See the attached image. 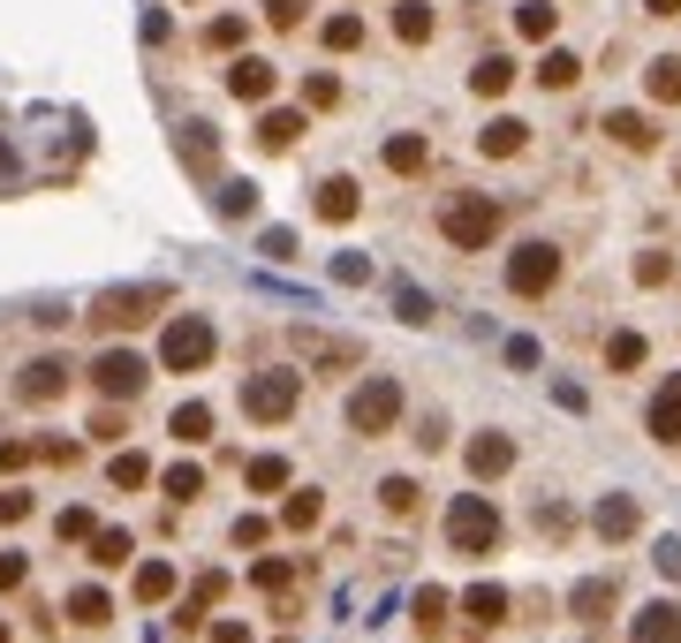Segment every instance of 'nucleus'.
Segmentation results:
<instances>
[{"label": "nucleus", "mask_w": 681, "mask_h": 643, "mask_svg": "<svg viewBox=\"0 0 681 643\" xmlns=\"http://www.w3.org/2000/svg\"><path fill=\"white\" fill-rule=\"evenodd\" d=\"M303 356H311L318 371H340V364H364V348H356V341H334V334H303Z\"/></svg>", "instance_id": "c85d7f7f"}, {"label": "nucleus", "mask_w": 681, "mask_h": 643, "mask_svg": "<svg viewBox=\"0 0 681 643\" xmlns=\"http://www.w3.org/2000/svg\"><path fill=\"white\" fill-rule=\"evenodd\" d=\"M31 455H39V447H31V439H0V470H23V462H31Z\"/></svg>", "instance_id": "603ef678"}, {"label": "nucleus", "mask_w": 681, "mask_h": 643, "mask_svg": "<svg viewBox=\"0 0 681 643\" xmlns=\"http://www.w3.org/2000/svg\"><path fill=\"white\" fill-rule=\"evenodd\" d=\"M643 99L651 106H681V53H651L643 61Z\"/></svg>", "instance_id": "5701e85b"}, {"label": "nucleus", "mask_w": 681, "mask_h": 643, "mask_svg": "<svg viewBox=\"0 0 681 643\" xmlns=\"http://www.w3.org/2000/svg\"><path fill=\"white\" fill-rule=\"evenodd\" d=\"M334 280H348V288H364V280H372V265H364V257H334Z\"/></svg>", "instance_id": "5fc2aeb1"}, {"label": "nucleus", "mask_w": 681, "mask_h": 643, "mask_svg": "<svg viewBox=\"0 0 681 643\" xmlns=\"http://www.w3.org/2000/svg\"><path fill=\"white\" fill-rule=\"evenodd\" d=\"M16 394H23L31 409L61 401V394H69V356H31V364H23V379H16Z\"/></svg>", "instance_id": "4468645a"}, {"label": "nucleus", "mask_w": 681, "mask_h": 643, "mask_svg": "<svg viewBox=\"0 0 681 643\" xmlns=\"http://www.w3.org/2000/svg\"><path fill=\"white\" fill-rule=\"evenodd\" d=\"M530 76H538V91H576L583 76H591V69H583V53H568V45H546Z\"/></svg>", "instance_id": "4be33fe9"}, {"label": "nucleus", "mask_w": 681, "mask_h": 643, "mask_svg": "<svg viewBox=\"0 0 681 643\" xmlns=\"http://www.w3.org/2000/svg\"><path fill=\"white\" fill-rule=\"evenodd\" d=\"M318 45H326V53H356V45H364V16H356V8L326 16V23H318Z\"/></svg>", "instance_id": "cd10ccee"}, {"label": "nucleus", "mask_w": 681, "mask_h": 643, "mask_svg": "<svg viewBox=\"0 0 681 643\" xmlns=\"http://www.w3.org/2000/svg\"><path fill=\"white\" fill-rule=\"evenodd\" d=\"M227 91H235L243 106H265V99L281 91V69H273V61H257V53H235V61H227Z\"/></svg>", "instance_id": "ddd939ff"}, {"label": "nucleus", "mask_w": 681, "mask_h": 643, "mask_svg": "<svg viewBox=\"0 0 681 643\" xmlns=\"http://www.w3.org/2000/svg\"><path fill=\"white\" fill-rule=\"evenodd\" d=\"M674 280V251H637V288H667Z\"/></svg>", "instance_id": "a19ab883"}, {"label": "nucleus", "mask_w": 681, "mask_h": 643, "mask_svg": "<svg viewBox=\"0 0 681 643\" xmlns=\"http://www.w3.org/2000/svg\"><path fill=\"white\" fill-rule=\"evenodd\" d=\"M213 205H220L227 220H251V213H257V190H251V182H220Z\"/></svg>", "instance_id": "c9c22d12"}, {"label": "nucleus", "mask_w": 681, "mask_h": 643, "mask_svg": "<svg viewBox=\"0 0 681 643\" xmlns=\"http://www.w3.org/2000/svg\"><path fill=\"white\" fill-rule=\"evenodd\" d=\"M167 310V288L160 280H136V288H106V296L91 303V326L99 334H129V326H144V318H160Z\"/></svg>", "instance_id": "20e7f679"}, {"label": "nucleus", "mask_w": 681, "mask_h": 643, "mask_svg": "<svg viewBox=\"0 0 681 643\" xmlns=\"http://www.w3.org/2000/svg\"><path fill=\"white\" fill-rule=\"evenodd\" d=\"M394 303H402V318H409V326H431V303H425V288H394Z\"/></svg>", "instance_id": "09e8293b"}, {"label": "nucleus", "mask_w": 681, "mask_h": 643, "mask_svg": "<svg viewBox=\"0 0 681 643\" xmlns=\"http://www.w3.org/2000/svg\"><path fill=\"white\" fill-rule=\"evenodd\" d=\"M174 144H182V160H190L197 174H213V129H205V122H182Z\"/></svg>", "instance_id": "72a5a7b5"}, {"label": "nucleus", "mask_w": 681, "mask_h": 643, "mask_svg": "<svg viewBox=\"0 0 681 643\" xmlns=\"http://www.w3.org/2000/svg\"><path fill=\"white\" fill-rule=\"evenodd\" d=\"M500 530H508V522H500V508H492L485 492H463V500L447 508V545L463 560H492L500 553Z\"/></svg>", "instance_id": "f03ea898"}, {"label": "nucleus", "mask_w": 681, "mask_h": 643, "mask_svg": "<svg viewBox=\"0 0 681 643\" xmlns=\"http://www.w3.org/2000/svg\"><path fill=\"white\" fill-rule=\"evenodd\" d=\"M53 530H61L69 545H91V538H99V522H91V508H61V522H53Z\"/></svg>", "instance_id": "c03bdc74"}, {"label": "nucleus", "mask_w": 681, "mask_h": 643, "mask_svg": "<svg viewBox=\"0 0 681 643\" xmlns=\"http://www.w3.org/2000/svg\"><path fill=\"white\" fill-rule=\"evenodd\" d=\"M31 514V492H0V522H23Z\"/></svg>", "instance_id": "052dcab7"}, {"label": "nucleus", "mask_w": 681, "mask_h": 643, "mask_svg": "<svg viewBox=\"0 0 681 643\" xmlns=\"http://www.w3.org/2000/svg\"><path fill=\"white\" fill-rule=\"evenodd\" d=\"M629 643H681V599H643L629 613Z\"/></svg>", "instance_id": "2eb2a0df"}, {"label": "nucleus", "mask_w": 681, "mask_h": 643, "mask_svg": "<svg viewBox=\"0 0 681 643\" xmlns=\"http://www.w3.org/2000/svg\"><path fill=\"white\" fill-rule=\"evenodd\" d=\"M106 613H114V599H106V591H99V583H84V591H77V599H69V621H84V629H99V621H106Z\"/></svg>", "instance_id": "f704fd0d"}, {"label": "nucleus", "mask_w": 681, "mask_h": 643, "mask_svg": "<svg viewBox=\"0 0 681 643\" xmlns=\"http://www.w3.org/2000/svg\"><path fill=\"white\" fill-rule=\"evenodd\" d=\"M651 560H659V575H667V583H681V538H667Z\"/></svg>", "instance_id": "864d4df0"}, {"label": "nucleus", "mask_w": 681, "mask_h": 643, "mask_svg": "<svg viewBox=\"0 0 681 643\" xmlns=\"http://www.w3.org/2000/svg\"><path fill=\"white\" fill-rule=\"evenodd\" d=\"M243 39H251V23H243V16H213V23H205V45H213V53H235Z\"/></svg>", "instance_id": "ea45409f"}, {"label": "nucleus", "mask_w": 681, "mask_h": 643, "mask_svg": "<svg viewBox=\"0 0 681 643\" xmlns=\"http://www.w3.org/2000/svg\"><path fill=\"white\" fill-rule=\"evenodd\" d=\"M402 409H409V401H402V379H364L348 394V431H356V439H386V431L402 425Z\"/></svg>", "instance_id": "39448f33"}, {"label": "nucleus", "mask_w": 681, "mask_h": 643, "mask_svg": "<svg viewBox=\"0 0 681 643\" xmlns=\"http://www.w3.org/2000/svg\"><path fill=\"white\" fill-rule=\"evenodd\" d=\"M643 356H651V341H643L637 326H621V334H606V371H621V379H637Z\"/></svg>", "instance_id": "bb28decb"}, {"label": "nucleus", "mask_w": 681, "mask_h": 643, "mask_svg": "<svg viewBox=\"0 0 681 643\" xmlns=\"http://www.w3.org/2000/svg\"><path fill=\"white\" fill-rule=\"evenodd\" d=\"M257 251H265V257H281V265H288V257H296V235H288V227H265V243H257Z\"/></svg>", "instance_id": "8fccbe9b"}, {"label": "nucleus", "mask_w": 681, "mask_h": 643, "mask_svg": "<svg viewBox=\"0 0 681 643\" xmlns=\"http://www.w3.org/2000/svg\"><path fill=\"white\" fill-rule=\"evenodd\" d=\"M463 621L469 629H500V621H508V591H500V583H469L463 591Z\"/></svg>", "instance_id": "393cba45"}, {"label": "nucleus", "mask_w": 681, "mask_h": 643, "mask_svg": "<svg viewBox=\"0 0 681 643\" xmlns=\"http://www.w3.org/2000/svg\"><path fill=\"white\" fill-rule=\"evenodd\" d=\"M303 129H311V106H265L257 114V152H296Z\"/></svg>", "instance_id": "f3484780"}, {"label": "nucleus", "mask_w": 681, "mask_h": 643, "mask_svg": "<svg viewBox=\"0 0 681 643\" xmlns=\"http://www.w3.org/2000/svg\"><path fill=\"white\" fill-rule=\"evenodd\" d=\"M613 605H621V575H591V583H576V591H568V613H576L583 629L613 621Z\"/></svg>", "instance_id": "6ab92c4d"}, {"label": "nucleus", "mask_w": 681, "mask_h": 643, "mask_svg": "<svg viewBox=\"0 0 681 643\" xmlns=\"http://www.w3.org/2000/svg\"><path fill=\"white\" fill-rule=\"evenodd\" d=\"M213 356H220L213 318H197V310L167 318V334H160V371H205Z\"/></svg>", "instance_id": "7ed1b4c3"}, {"label": "nucleus", "mask_w": 681, "mask_h": 643, "mask_svg": "<svg viewBox=\"0 0 681 643\" xmlns=\"http://www.w3.org/2000/svg\"><path fill=\"white\" fill-rule=\"evenodd\" d=\"M560 288V243H546V235H530L522 251H508V296H553Z\"/></svg>", "instance_id": "0eeeda50"}, {"label": "nucleus", "mask_w": 681, "mask_h": 643, "mask_svg": "<svg viewBox=\"0 0 681 643\" xmlns=\"http://www.w3.org/2000/svg\"><path fill=\"white\" fill-rule=\"evenodd\" d=\"M0 643H8V629H0Z\"/></svg>", "instance_id": "338daca9"}, {"label": "nucleus", "mask_w": 681, "mask_h": 643, "mask_svg": "<svg viewBox=\"0 0 681 643\" xmlns=\"http://www.w3.org/2000/svg\"><path fill=\"white\" fill-rule=\"evenodd\" d=\"M213 643H251V629H243V621H220V629H213Z\"/></svg>", "instance_id": "0e129e2a"}, {"label": "nucleus", "mask_w": 681, "mask_h": 643, "mask_svg": "<svg viewBox=\"0 0 681 643\" xmlns=\"http://www.w3.org/2000/svg\"><path fill=\"white\" fill-rule=\"evenodd\" d=\"M235 545H265V514H243V522H235Z\"/></svg>", "instance_id": "bf43d9fd"}, {"label": "nucleus", "mask_w": 681, "mask_h": 643, "mask_svg": "<svg viewBox=\"0 0 681 643\" xmlns=\"http://www.w3.org/2000/svg\"><path fill=\"white\" fill-rule=\"evenodd\" d=\"M144 379H152V364H144L136 348H106V356L91 364V386H99L106 401H129V394H136Z\"/></svg>", "instance_id": "1a4fd4ad"}, {"label": "nucleus", "mask_w": 681, "mask_h": 643, "mask_svg": "<svg viewBox=\"0 0 681 643\" xmlns=\"http://www.w3.org/2000/svg\"><path fill=\"white\" fill-rule=\"evenodd\" d=\"M167 431L182 439V447H205V439H213V409H205V401H182V409L167 417Z\"/></svg>", "instance_id": "c756f323"}, {"label": "nucleus", "mask_w": 681, "mask_h": 643, "mask_svg": "<svg viewBox=\"0 0 681 643\" xmlns=\"http://www.w3.org/2000/svg\"><path fill=\"white\" fill-rule=\"evenodd\" d=\"M500 227H508V213H500V197H485V190H463V197H447L439 205V235L455 243V251H492L500 243Z\"/></svg>", "instance_id": "f257e3e1"}, {"label": "nucleus", "mask_w": 681, "mask_h": 643, "mask_svg": "<svg viewBox=\"0 0 681 643\" xmlns=\"http://www.w3.org/2000/svg\"><path fill=\"white\" fill-rule=\"evenodd\" d=\"M296 401H303L296 371H251V379H243V417H251V425H288Z\"/></svg>", "instance_id": "423d86ee"}, {"label": "nucleus", "mask_w": 681, "mask_h": 643, "mask_svg": "<svg viewBox=\"0 0 681 643\" xmlns=\"http://www.w3.org/2000/svg\"><path fill=\"white\" fill-rule=\"evenodd\" d=\"M318 514H326V500H318V492H288V508H281V522H288V530H311Z\"/></svg>", "instance_id": "37998d69"}, {"label": "nucleus", "mask_w": 681, "mask_h": 643, "mask_svg": "<svg viewBox=\"0 0 681 643\" xmlns=\"http://www.w3.org/2000/svg\"><path fill=\"white\" fill-rule=\"evenodd\" d=\"M515 84H522V61H515V53H477V69H469V99L500 106Z\"/></svg>", "instance_id": "9b49d317"}, {"label": "nucleus", "mask_w": 681, "mask_h": 643, "mask_svg": "<svg viewBox=\"0 0 681 643\" xmlns=\"http://www.w3.org/2000/svg\"><path fill=\"white\" fill-rule=\"evenodd\" d=\"M417 447H425V455H431V447H447V417H425V425H417Z\"/></svg>", "instance_id": "4d7b16f0"}, {"label": "nucleus", "mask_w": 681, "mask_h": 643, "mask_svg": "<svg viewBox=\"0 0 681 643\" xmlns=\"http://www.w3.org/2000/svg\"><path fill=\"white\" fill-rule=\"evenodd\" d=\"M591 530L606 538V545H629V538L643 530V508H637V492H606V500L591 508Z\"/></svg>", "instance_id": "f8f14e48"}, {"label": "nucleus", "mask_w": 681, "mask_h": 643, "mask_svg": "<svg viewBox=\"0 0 681 643\" xmlns=\"http://www.w3.org/2000/svg\"><path fill=\"white\" fill-rule=\"evenodd\" d=\"M257 591H288V560H257Z\"/></svg>", "instance_id": "3c124183"}, {"label": "nucleus", "mask_w": 681, "mask_h": 643, "mask_svg": "<svg viewBox=\"0 0 681 643\" xmlns=\"http://www.w3.org/2000/svg\"><path fill=\"white\" fill-rule=\"evenodd\" d=\"M265 23L273 31H303V0H265Z\"/></svg>", "instance_id": "de8ad7c7"}, {"label": "nucleus", "mask_w": 681, "mask_h": 643, "mask_svg": "<svg viewBox=\"0 0 681 643\" xmlns=\"http://www.w3.org/2000/svg\"><path fill=\"white\" fill-rule=\"evenodd\" d=\"M477 152H485V160H522V152H530V122H522V114H485Z\"/></svg>", "instance_id": "a211bd4d"}, {"label": "nucleus", "mask_w": 681, "mask_h": 643, "mask_svg": "<svg viewBox=\"0 0 681 643\" xmlns=\"http://www.w3.org/2000/svg\"><path fill=\"white\" fill-rule=\"evenodd\" d=\"M643 16H651V23H674V16H681V0H643Z\"/></svg>", "instance_id": "e2e57ef3"}, {"label": "nucleus", "mask_w": 681, "mask_h": 643, "mask_svg": "<svg viewBox=\"0 0 681 643\" xmlns=\"http://www.w3.org/2000/svg\"><path fill=\"white\" fill-rule=\"evenodd\" d=\"M23 575H31V568H23V553H0V591H16Z\"/></svg>", "instance_id": "13d9d810"}, {"label": "nucleus", "mask_w": 681, "mask_h": 643, "mask_svg": "<svg viewBox=\"0 0 681 643\" xmlns=\"http://www.w3.org/2000/svg\"><path fill=\"white\" fill-rule=\"evenodd\" d=\"M136 599L144 605L174 599V560H144V568H136Z\"/></svg>", "instance_id": "473e14b6"}, {"label": "nucleus", "mask_w": 681, "mask_h": 643, "mask_svg": "<svg viewBox=\"0 0 681 643\" xmlns=\"http://www.w3.org/2000/svg\"><path fill=\"white\" fill-rule=\"evenodd\" d=\"M144 477H152V462H144V455H114V492H136Z\"/></svg>", "instance_id": "49530a36"}, {"label": "nucleus", "mask_w": 681, "mask_h": 643, "mask_svg": "<svg viewBox=\"0 0 681 643\" xmlns=\"http://www.w3.org/2000/svg\"><path fill=\"white\" fill-rule=\"evenodd\" d=\"M394 174H425L431 167V136L425 129H402V136H386V152H379Z\"/></svg>", "instance_id": "b1692460"}, {"label": "nucleus", "mask_w": 681, "mask_h": 643, "mask_svg": "<svg viewBox=\"0 0 681 643\" xmlns=\"http://www.w3.org/2000/svg\"><path fill=\"white\" fill-rule=\"evenodd\" d=\"M508 31H515V45H553L560 39V8L553 0H522V8H508Z\"/></svg>", "instance_id": "aec40b11"}, {"label": "nucleus", "mask_w": 681, "mask_h": 643, "mask_svg": "<svg viewBox=\"0 0 681 643\" xmlns=\"http://www.w3.org/2000/svg\"><path fill=\"white\" fill-rule=\"evenodd\" d=\"M463 462H469L477 484H500V477L522 462V447H515V431H477V439L463 447Z\"/></svg>", "instance_id": "6e6552de"}, {"label": "nucleus", "mask_w": 681, "mask_h": 643, "mask_svg": "<svg viewBox=\"0 0 681 643\" xmlns=\"http://www.w3.org/2000/svg\"><path fill=\"white\" fill-rule=\"evenodd\" d=\"M379 508L409 522V514L425 508V484H417V477H379Z\"/></svg>", "instance_id": "7c9ffc66"}, {"label": "nucleus", "mask_w": 681, "mask_h": 643, "mask_svg": "<svg viewBox=\"0 0 681 643\" xmlns=\"http://www.w3.org/2000/svg\"><path fill=\"white\" fill-rule=\"evenodd\" d=\"M160 484H167V500H182V508H190V500L205 492V470H197V462H174V470L160 477Z\"/></svg>", "instance_id": "4c0bfd02"}, {"label": "nucleus", "mask_w": 681, "mask_h": 643, "mask_svg": "<svg viewBox=\"0 0 681 643\" xmlns=\"http://www.w3.org/2000/svg\"><path fill=\"white\" fill-rule=\"evenodd\" d=\"M122 431H129V425L114 417V409H99V417H91V439H122Z\"/></svg>", "instance_id": "680f3d73"}, {"label": "nucleus", "mask_w": 681, "mask_h": 643, "mask_svg": "<svg viewBox=\"0 0 681 643\" xmlns=\"http://www.w3.org/2000/svg\"><path fill=\"white\" fill-rule=\"evenodd\" d=\"M311 205H318V220H326V227H348V220L364 213V190H356V182H348V174H326V182H318V197H311Z\"/></svg>", "instance_id": "412c9836"}, {"label": "nucleus", "mask_w": 681, "mask_h": 643, "mask_svg": "<svg viewBox=\"0 0 681 643\" xmlns=\"http://www.w3.org/2000/svg\"><path fill=\"white\" fill-rule=\"evenodd\" d=\"M538 530H546V538H568V530H576V508H568V500H538Z\"/></svg>", "instance_id": "a18cd8bd"}, {"label": "nucleus", "mask_w": 681, "mask_h": 643, "mask_svg": "<svg viewBox=\"0 0 681 643\" xmlns=\"http://www.w3.org/2000/svg\"><path fill=\"white\" fill-rule=\"evenodd\" d=\"M409 613H417V629H425V636H439V629H447V613H455V599H447L439 583H425V591H417V605H409Z\"/></svg>", "instance_id": "2f4dec72"}, {"label": "nucleus", "mask_w": 681, "mask_h": 643, "mask_svg": "<svg viewBox=\"0 0 681 643\" xmlns=\"http://www.w3.org/2000/svg\"><path fill=\"white\" fill-rule=\"evenodd\" d=\"M674 182H681V160H674Z\"/></svg>", "instance_id": "69168bd1"}, {"label": "nucleus", "mask_w": 681, "mask_h": 643, "mask_svg": "<svg viewBox=\"0 0 681 643\" xmlns=\"http://www.w3.org/2000/svg\"><path fill=\"white\" fill-rule=\"evenodd\" d=\"M508 364H515V371H530V364H538V341H530V334H515V341H508Z\"/></svg>", "instance_id": "6e6d98bb"}, {"label": "nucleus", "mask_w": 681, "mask_h": 643, "mask_svg": "<svg viewBox=\"0 0 681 643\" xmlns=\"http://www.w3.org/2000/svg\"><path fill=\"white\" fill-rule=\"evenodd\" d=\"M598 129H606V136H613L621 152H643V160H651V152L667 144V129H659V114H643V106H613V114H606Z\"/></svg>", "instance_id": "9d476101"}, {"label": "nucleus", "mask_w": 681, "mask_h": 643, "mask_svg": "<svg viewBox=\"0 0 681 643\" xmlns=\"http://www.w3.org/2000/svg\"><path fill=\"white\" fill-rule=\"evenodd\" d=\"M129 553H136V545H129V530H99V538H91V568H122Z\"/></svg>", "instance_id": "58836bf2"}, {"label": "nucleus", "mask_w": 681, "mask_h": 643, "mask_svg": "<svg viewBox=\"0 0 681 643\" xmlns=\"http://www.w3.org/2000/svg\"><path fill=\"white\" fill-rule=\"evenodd\" d=\"M386 31L402 45H431V31H439V16H431V0H402L394 16H386Z\"/></svg>", "instance_id": "a878e982"}, {"label": "nucleus", "mask_w": 681, "mask_h": 643, "mask_svg": "<svg viewBox=\"0 0 681 643\" xmlns=\"http://www.w3.org/2000/svg\"><path fill=\"white\" fill-rule=\"evenodd\" d=\"M303 106H311V114H326V106H340V76H334V69L303 76Z\"/></svg>", "instance_id": "e433bc0d"}, {"label": "nucleus", "mask_w": 681, "mask_h": 643, "mask_svg": "<svg viewBox=\"0 0 681 643\" xmlns=\"http://www.w3.org/2000/svg\"><path fill=\"white\" fill-rule=\"evenodd\" d=\"M643 431H651L659 447H681V371H667V379H659L651 409H643Z\"/></svg>", "instance_id": "dca6fc26"}, {"label": "nucleus", "mask_w": 681, "mask_h": 643, "mask_svg": "<svg viewBox=\"0 0 681 643\" xmlns=\"http://www.w3.org/2000/svg\"><path fill=\"white\" fill-rule=\"evenodd\" d=\"M243 477H251V492H288V462L281 455H257Z\"/></svg>", "instance_id": "79ce46f5"}]
</instances>
